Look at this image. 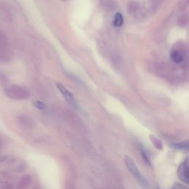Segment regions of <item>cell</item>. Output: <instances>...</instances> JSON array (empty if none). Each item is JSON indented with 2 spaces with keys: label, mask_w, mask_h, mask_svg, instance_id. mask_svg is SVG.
Here are the masks:
<instances>
[{
  "label": "cell",
  "mask_w": 189,
  "mask_h": 189,
  "mask_svg": "<svg viewBox=\"0 0 189 189\" xmlns=\"http://www.w3.org/2000/svg\"><path fill=\"white\" fill-rule=\"evenodd\" d=\"M124 160L128 170H129L130 173L134 176L135 179L138 182L139 184L145 189H149L150 187H151L149 182L140 174V171H139L138 168H137L136 165H135V162L132 160V159L130 158L129 157L126 156V157H124Z\"/></svg>",
  "instance_id": "1"
},
{
  "label": "cell",
  "mask_w": 189,
  "mask_h": 189,
  "mask_svg": "<svg viewBox=\"0 0 189 189\" xmlns=\"http://www.w3.org/2000/svg\"><path fill=\"white\" fill-rule=\"evenodd\" d=\"M5 95L8 98L15 100H22L27 98L29 96V92L25 87L19 85H10L5 88Z\"/></svg>",
  "instance_id": "2"
},
{
  "label": "cell",
  "mask_w": 189,
  "mask_h": 189,
  "mask_svg": "<svg viewBox=\"0 0 189 189\" xmlns=\"http://www.w3.org/2000/svg\"><path fill=\"white\" fill-rule=\"evenodd\" d=\"M177 177L185 184H188L189 177H188V160L185 159L183 163L179 165L177 171Z\"/></svg>",
  "instance_id": "3"
},
{
  "label": "cell",
  "mask_w": 189,
  "mask_h": 189,
  "mask_svg": "<svg viewBox=\"0 0 189 189\" xmlns=\"http://www.w3.org/2000/svg\"><path fill=\"white\" fill-rule=\"evenodd\" d=\"M10 50L8 46L6 37L0 39V63H5L10 60Z\"/></svg>",
  "instance_id": "4"
},
{
  "label": "cell",
  "mask_w": 189,
  "mask_h": 189,
  "mask_svg": "<svg viewBox=\"0 0 189 189\" xmlns=\"http://www.w3.org/2000/svg\"><path fill=\"white\" fill-rule=\"evenodd\" d=\"M0 21L8 23L11 21V14L6 5L0 4Z\"/></svg>",
  "instance_id": "5"
},
{
  "label": "cell",
  "mask_w": 189,
  "mask_h": 189,
  "mask_svg": "<svg viewBox=\"0 0 189 189\" xmlns=\"http://www.w3.org/2000/svg\"><path fill=\"white\" fill-rule=\"evenodd\" d=\"M57 87H58V90L60 91V93H61V95L65 97V98L66 99V100H67L70 104L75 105L76 102H75V100H74V98H73V95L71 94V93H69V92L61 84H57Z\"/></svg>",
  "instance_id": "6"
},
{
  "label": "cell",
  "mask_w": 189,
  "mask_h": 189,
  "mask_svg": "<svg viewBox=\"0 0 189 189\" xmlns=\"http://www.w3.org/2000/svg\"><path fill=\"white\" fill-rule=\"evenodd\" d=\"M139 148H140L141 155H142L143 158H144L145 163H146L148 166H152L151 161H150L149 156H148V154L147 151H146V148H145L144 146L140 144H139Z\"/></svg>",
  "instance_id": "7"
},
{
  "label": "cell",
  "mask_w": 189,
  "mask_h": 189,
  "mask_svg": "<svg viewBox=\"0 0 189 189\" xmlns=\"http://www.w3.org/2000/svg\"><path fill=\"white\" fill-rule=\"evenodd\" d=\"M171 147H173L175 149L179 150H188V141H184V142L177 143V144H174L171 145Z\"/></svg>",
  "instance_id": "8"
},
{
  "label": "cell",
  "mask_w": 189,
  "mask_h": 189,
  "mask_svg": "<svg viewBox=\"0 0 189 189\" xmlns=\"http://www.w3.org/2000/svg\"><path fill=\"white\" fill-rule=\"evenodd\" d=\"M171 59L173 60L174 62H175V63H180V62L183 61V56L180 54V53H179L178 51L174 50L173 52L171 53Z\"/></svg>",
  "instance_id": "9"
},
{
  "label": "cell",
  "mask_w": 189,
  "mask_h": 189,
  "mask_svg": "<svg viewBox=\"0 0 189 189\" xmlns=\"http://www.w3.org/2000/svg\"><path fill=\"white\" fill-rule=\"evenodd\" d=\"M150 140H152V144H153L154 146H155L157 149H160V150L162 149L163 144L159 139L156 137L155 136H153V135H150Z\"/></svg>",
  "instance_id": "10"
},
{
  "label": "cell",
  "mask_w": 189,
  "mask_h": 189,
  "mask_svg": "<svg viewBox=\"0 0 189 189\" xmlns=\"http://www.w3.org/2000/svg\"><path fill=\"white\" fill-rule=\"evenodd\" d=\"M124 23V19L123 16L120 13H117L115 16V19H114V25L116 27H120Z\"/></svg>",
  "instance_id": "11"
},
{
  "label": "cell",
  "mask_w": 189,
  "mask_h": 189,
  "mask_svg": "<svg viewBox=\"0 0 189 189\" xmlns=\"http://www.w3.org/2000/svg\"><path fill=\"white\" fill-rule=\"evenodd\" d=\"M18 122L19 124H21L22 126H30L31 123L30 119L28 117H25V116H20L18 117Z\"/></svg>",
  "instance_id": "12"
},
{
  "label": "cell",
  "mask_w": 189,
  "mask_h": 189,
  "mask_svg": "<svg viewBox=\"0 0 189 189\" xmlns=\"http://www.w3.org/2000/svg\"><path fill=\"white\" fill-rule=\"evenodd\" d=\"M30 177H28V176H25V177H23L21 179V180L19 181V185H18V187H19V188H22L24 187H25L26 185H27L30 183Z\"/></svg>",
  "instance_id": "13"
},
{
  "label": "cell",
  "mask_w": 189,
  "mask_h": 189,
  "mask_svg": "<svg viewBox=\"0 0 189 189\" xmlns=\"http://www.w3.org/2000/svg\"><path fill=\"white\" fill-rule=\"evenodd\" d=\"M33 105L36 108L38 109H45L46 108V105L43 102L40 101V100H36V101L33 102Z\"/></svg>",
  "instance_id": "14"
},
{
  "label": "cell",
  "mask_w": 189,
  "mask_h": 189,
  "mask_svg": "<svg viewBox=\"0 0 189 189\" xmlns=\"http://www.w3.org/2000/svg\"><path fill=\"white\" fill-rule=\"evenodd\" d=\"M171 189H188L186 186L180 183H175L173 186H172Z\"/></svg>",
  "instance_id": "15"
},
{
  "label": "cell",
  "mask_w": 189,
  "mask_h": 189,
  "mask_svg": "<svg viewBox=\"0 0 189 189\" xmlns=\"http://www.w3.org/2000/svg\"><path fill=\"white\" fill-rule=\"evenodd\" d=\"M1 189H13V185L8 183V184L3 185V186L1 188Z\"/></svg>",
  "instance_id": "16"
},
{
  "label": "cell",
  "mask_w": 189,
  "mask_h": 189,
  "mask_svg": "<svg viewBox=\"0 0 189 189\" xmlns=\"http://www.w3.org/2000/svg\"><path fill=\"white\" fill-rule=\"evenodd\" d=\"M5 160H6V156H2V157H0V163L5 162Z\"/></svg>",
  "instance_id": "17"
},
{
  "label": "cell",
  "mask_w": 189,
  "mask_h": 189,
  "mask_svg": "<svg viewBox=\"0 0 189 189\" xmlns=\"http://www.w3.org/2000/svg\"><path fill=\"white\" fill-rule=\"evenodd\" d=\"M3 37H5V35L2 33L1 32V31H0V38H3Z\"/></svg>",
  "instance_id": "18"
},
{
  "label": "cell",
  "mask_w": 189,
  "mask_h": 189,
  "mask_svg": "<svg viewBox=\"0 0 189 189\" xmlns=\"http://www.w3.org/2000/svg\"><path fill=\"white\" fill-rule=\"evenodd\" d=\"M2 146H3V141L0 140V148H2Z\"/></svg>",
  "instance_id": "19"
}]
</instances>
